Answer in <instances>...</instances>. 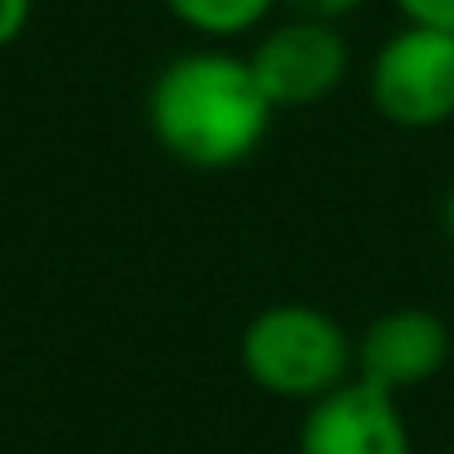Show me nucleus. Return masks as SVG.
I'll return each instance as SVG.
<instances>
[{"label":"nucleus","mask_w":454,"mask_h":454,"mask_svg":"<svg viewBox=\"0 0 454 454\" xmlns=\"http://www.w3.org/2000/svg\"><path fill=\"white\" fill-rule=\"evenodd\" d=\"M436 223H441V237L454 246V187L441 196V209H436Z\"/></svg>","instance_id":"obj_11"},{"label":"nucleus","mask_w":454,"mask_h":454,"mask_svg":"<svg viewBox=\"0 0 454 454\" xmlns=\"http://www.w3.org/2000/svg\"><path fill=\"white\" fill-rule=\"evenodd\" d=\"M299 454H414L401 396L348 379L330 396L303 405Z\"/></svg>","instance_id":"obj_5"},{"label":"nucleus","mask_w":454,"mask_h":454,"mask_svg":"<svg viewBox=\"0 0 454 454\" xmlns=\"http://www.w3.org/2000/svg\"><path fill=\"white\" fill-rule=\"evenodd\" d=\"M259 90L268 94L272 112H303L339 94L352 72V45L343 27L286 14L268 23L246 54Z\"/></svg>","instance_id":"obj_4"},{"label":"nucleus","mask_w":454,"mask_h":454,"mask_svg":"<svg viewBox=\"0 0 454 454\" xmlns=\"http://www.w3.org/2000/svg\"><path fill=\"white\" fill-rule=\"evenodd\" d=\"M160 10L205 45H232L263 32L281 0H160Z\"/></svg>","instance_id":"obj_7"},{"label":"nucleus","mask_w":454,"mask_h":454,"mask_svg":"<svg viewBox=\"0 0 454 454\" xmlns=\"http://www.w3.org/2000/svg\"><path fill=\"white\" fill-rule=\"evenodd\" d=\"M237 356L259 392L294 405H312L356 379V339L348 325L334 312L299 299L254 312L241 330Z\"/></svg>","instance_id":"obj_2"},{"label":"nucleus","mask_w":454,"mask_h":454,"mask_svg":"<svg viewBox=\"0 0 454 454\" xmlns=\"http://www.w3.org/2000/svg\"><path fill=\"white\" fill-rule=\"evenodd\" d=\"M445 454H454V445H450V450H445Z\"/></svg>","instance_id":"obj_12"},{"label":"nucleus","mask_w":454,"mask_h":454,"mask_svg":"<svg viewBox=\"0 0 454 454\" xmlns=\"http://www.w3.org/2000/svg\"><path fill=\"white\" fill-rule=\"evenodd\" d=\"M272 116L250 59L227 45L183 50L147 85V129L156 147L200 174L246 165L263 147Z\"/></svg>","instance_id":"obj_1"},{"label":"nucleus","mask_w":454,"mask_h":454,"mask_svg":"<svg viewBox=\"0 0 454 454\" xmlns=\"http://www.w3.org/2000/svg\"><path fill=\"white\" fill-rule=\"evenodd\" d=\"M370 107L410 134H427L454 121V32L401 23L370 54L365 67Z\"/></svg>","instance_id":"obj_3"},{"label":"nucleus","mask_w":454,"mask_h":454,"mask_svg":"<svg viewBox=\"0 0 454 454\" xmlns=\"http://www.w3.org/2000/svg\"><path fill=\"white\" fill-rule=\"evenodd\" d=\"M281 5L299 19H317V23H348L352 14L365 10V0H281Z\"/></svg>","instance_id":"obj_9"},{"label":"nucleus","mask_w":454,"mask_h":454,"mask_svg":"<svg viewBox=\"0 0 454 454\" xmlns=\"http://www.w3.org/2000/svg\"><path fill=\"white\" fill-rule=\"evenodd\" d=\"M450 352L454 334L432 308H392L356 334V379L401 396L432 383Z\"/></svg>","instance_id":"obj_6"},{"label":"nucleus","mask_w":454,"mask_h":454,"mask_svg":"<svg viewBox=\"0 0 454 454\" xmlns=\"http://www.w3.org/2000/svg\"><path fill=\"white\" fill-rule=\"evenodd\" d=\"M32 10L36 0H0V50L23 41V32L32 27Z\"/></svg>","instance_id":"obj_10"},{"label":"nucleus","mask_w":454,"mask_h":454,"mask_svg":"<svg viewBox=\"0 0 454 454\" xmlns=\"http://www.w3.org/2000/svg\"><path fill=\"white\" fill-rule=\"evenodd\" d=\"M392 10L401 14V23L454 32V0H392Z\"/></svg>","instance_id":"obj_8"}]
</instances>
